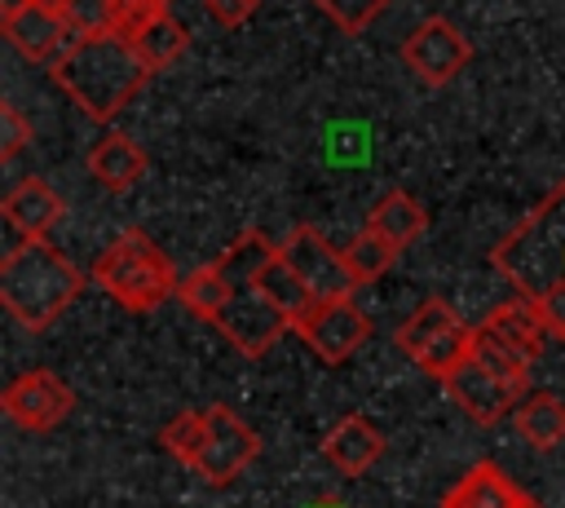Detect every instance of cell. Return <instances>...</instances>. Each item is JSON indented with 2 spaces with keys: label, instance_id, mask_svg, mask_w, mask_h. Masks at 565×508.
I'll return each instance as SVG.
<instances>
[{
  "label": "cell",
  "instance_id": "6da1fadb",
  "mask_svg": "<svg viewBox=\"0 0 565 508\" xmlns=\"http://www.w3.org/2000/svg\"><path fill=\"white\" fill-rule=\"evenodd\" d=\"M490 265L565 340V177L490 247Z\"/></svg>",
  "mask_w": 565,
  "mask_h": 508
},
{
  "label": "cell",
  "instance_id": "7a4b0ae2",
  "mask_svg": "<svg viewBox=\"0 0 565 508\" xmlns=\"http://www.w3.org/2000/svg\"><path fill=\"white\" fill-rule=\"evenodd\" d=\"M154 71L141 62L137 44L128 31H106V35H88L75 40L57 62H53V80L57 88L97 124L115 119L150 80Z\"/></svg>",
  "mask_w": 565,
  "mask_h": 508
},
{
  "label": "cell",
  "instance_id": "3957f363",
  "mask_svg": "<svg viewBox=\"0 0 565 508\" xmlns=\"http://www.w3.org/2000/svg\"><path fill=\"white\" fill-rule=\"evenodd\" d=\"M79 287L84 274L44 239H22L0 261V300L26 331L53 327Z\"/></svg>",
  "mask_w": 565,
  "mask_h": 508
},
{
  "label": "cell",
  "instance_id": "277c9868",
  "mask_svg": "<svg viewBox=\"0 0 565 508\" xmlns=\"http://www.w3.org/2000/svg\"><path fill=\"white\" fill-rule=\"evenodd\" d=\"M93 283L124 305L128 314H150L159 309L168 296H177L181 278L177 265L163 256V247L141 234V230H124L115 243H106L93 261Z\"/></svg>",
  "mask_w": 565,
  "mask_h": 508
},
{
  "label": "cell",
  "instance_id": "5b68a950",
  "mask_svg": "<svg viewBox=\"0 0 565 508\" xmlns=\"http://www.w3.org/2000/svg\"><path fill=\"white\" fill-rule=\"evenodd\" d=\"M472 336H477V327L459 322V314L441 296H428V300H419L402 318V327H397L393 340H397V349L415 367H424V375H437L446 384L455 375V367L472 353Z\"/></svg>",
  "mask_w": 565,
  "mask_h": 508
},
{
  "label": "cell",
  "instance_id": "8992f818",
  "mask_svg": "<svg viewBox=\"0 0 565 508\" xmlns=\"http://www.w3.org/2000/svg\"><path fill=\"white\" fill-rule=\"evenodd\" d=\"M291 331H300V340L327 367H340V362H349L371 340V318H366V309L353 296H344V300H318V305H309L291 322Z\"/></svg>",
  "mask_w": 565,
  "mask_h": 508
},
{
  "label": "cell",
  "instance_id": "52a82bcc",
  "mask_svg": "<svg viewBox=\"0 0 565 508\" xmlns=\"http://www.w3.org/2000/svg\"><path fill=\"white\" fill-rule=\"evenodd\" d=\"M203 415H207V437H203V451H199V459H194V473H199L207 486H230V481H238V477L256 464L260 437H256V428H247L225 402L203 406Z\"/></svg>",
  "mask_w": 565,
  "mask_h": 508
},
{
  "label": "cell",
  "instance_id": "ba28073f",
  "mask_svg": "<svg viewBox=\"0 0 565 508\" xmlns=\"http://www.w3.org/2000/svg\"><path fill=\"white\" fill-rule=\"evenodd\" d=\"M0 406H4V415H9L18 428H26V433H49V428H57V424L75 411V389H71L57 371L31 367V371H22V375H13V380L4 384Z\"/></svg>",
  "mask_w": 565,
  "mask_h": 508
},
{
  "label": "cell",
  "instance_id": "9c48e42d",
  "mask_svg": "<svg viewBox=\"0 0 565 508\" xmlns=\"http://www.w3.org/2000/svg\"><path fill=\"white\" fill-rule=\"evenodd\" d=\"M212 327H216L238 353L265 358V353L274 349V340L291 327V318H287L274 300H265V292L252 283V287H234V292H230V300H225V309L212 318Z\"/></svg>",
  "mask_w": 565,
  "mask_h": 508
},
{
  "label": "cell",
  "instance_id": "30bf717a",
  "mask_svg": "<svg viewBox=\"0 0 565 508\" xmlns=\"http://www.w3.org/2000/svg\"><path fill=\"white\" fill-rule=\"evenodd\" d=\"M278 252L305 278V287H309L313 300H344V296H353L358 283H353V274L344 265V252H335L313 225H296L278 243Z\"/></svg>",
  "mask_w": 565,
  "mask_h": 508
},
{
  "label": "cell",
  "instance_id": "8fae6325",
  "mask_svg": "<svg viewBox=\"0 0 565 508\" xmlns=\"http://www.w3.org/2000/svg\"><path fill=\"white\" fill-rule=\"evenodd\" d=\"M402 62L424 84H446V80H455L472 62V44H468V35H459L455 22H446L441 13H433V18H424L402 40Z\"/></svg>",
  "mask_w": 565,
  "mask_h": 508
},
{
  "label": "cell",
  "instance_id": "7c38bea8",
  "mask_svg": "<svg viewBox=\"0 0 565 508\" xmlns=\"http://www.w3.org/2000/svg\"><path fill=\"white\" fill-rule=\"evenodd\" d=\"M446 393H450V398L459 402V411H468L477 424H499V420L512 415V411L521 406V398H525V389H516V384L490 375L472 353L455 367V375L446 380Z\"/></svg>",
  "mask_w": 565,
  "mask_h": 508
},
{
  "label": "cell",
  "instance_id": "4fadbf2b",
  "mask_svg": "<svg viewBox=\"0 0 565 508\" xmlns=\"http://www.w3.org/2000/svg\"><path fill=\"white\" fill-rule=\"evenodd\" d=\"M4 40L26 57V62H57L75 40L66 31V18L57 9H44V4H22L18 13H9L4 22Z\"/></svg>",
  "mask_w": 565,
  "mask_h": 508
},
{
  "label": "cell",
  "instance_id": "5bb4252c",
  "mask_svg": "<svg viewBox=\"0 0 565 508\" xmlns=\"http://www.w3.org/2000/svg\"><path fill=\"white\" fill-rule=\"evenodd\" d=\"M441 508H534L530 490H521L494 459H477L441 499Z\"/></svg>",
  "mask_w": 565,
  "mask_h": 508
},
{
  "label": "cell",
  "instance_id": "9a60e30c",
  "mask_svg": "<svg viewBox=\"0 0 565 508\" xmlns=\"http://www.w3.org/2000/svg\"><path fill=\"white\" fill-rule=\"evenodd\" d=\"M486 336H494L503 349H512L521 362H539V353H543V345H547V322L539 318V309L530 305V300H503V305H494L481 322H477Z\"/></svg>",
  "mask_w": 565,
  "mask_h": 508
},
{
  "label": "cell",
  "instance_id": "2e32d148",
  "mask_svg": "<svg viewBox=\"0 0 565 508\" xmlns=\"http://www.w3.org/2000/svg\"><path fill=\"white\" fill-rule=\"evenodd\" d=\"M62 194L44 181V177H22L9 194H4V203H0V212H4V221L22 234V239H44L57 221H62Z\"/></svg>",
  "mask_w": 565,
  "mask_h": 508
},
{
  "label": "cell",
  "instance_id": "e0dca14e",
  "mask_svg": "<svg viewBox=\"0 0 565 508\" xmlns=\"http://www.w3.org/2000/svg\"><path fill=\"white\" fill-rule=\"evenodd\" d=\"M322 455H327V464H335L344 477H362V473L384 455V433H380L366 415H344V420L331 424V433L322 437Z\"/></svg>",
  "mask_w": 565,
  "mask_h": 508
},
{
  "label": "cell",
  "instance_id": "ac0fdd59",
  "mask_svg": "<svg viewBox=\"0 0 565 508\" xmlns=\"http://www.w3.org/2000/svg\"><path fill=\"white\" fill-rule=\"evenodd\" d=\"M146 150L132 141V137H124V133H106L93 150H88V172H93V181H102L106 190H128L132 181H141V172H146Z\"/></svg>",
  "mask_w": 565,
  "mask_h": 508
},
{
  "label": "cell",
  "instance_id": "d6986e66",
  "mask_svg": "<svg viewBox=\"0 0 565 508\" xmlns=\"http://www.w3.org/2000/svg\"><path fill=\"white\" fill-rule=\"evenodd\" d=\"M366 230H375L380 239H388L397 252L411 247L424 230H428V212L406 194V190H384L366 216Z\"/></svg>",
  "mask_w": 565,
  "mask_h": 508
},
{
  "label": "cell",
  "instance_id": "ffe728a7",
  "mask_svg": "<svg viewBox=\"0 0 565 508\" xmlns=\"http://www.w3.org/2000/svg\"><path fill=\"white\" fill-rule=\"evenodd\" d=\"M512 424L534 451H552L565 442V402L556 393H525L512 411Z\"/></svg>",
  "mask_w": 565,
  "mask_h": 508
},
{
  "label": "cell",
  "instance_id": "44dd1931",
  "mask_svg": "<svg viewBox=\"0 0 565 508\" xmlns=\"http://www.w3.org/2000/svg\"><path fill=\"white\" fill-rule=\"evenodd\" d=\"M132 44H137V53H141V62H146L150 71H163V66H172L177 57H185L190 31L163 9V13H150V18L132 31Z\"/></svg>",
  "mask_w": 565,
  "mask_h": 508
},
{
  "label": "cell",
  "instance_id": "7402d4cb",
  "mask_svg": "<svg viewBox=\"0 0 565 508\" xmlns=\"http://www.w3.org/2000/svg\"><path fill=\"white\" fill-rule=\"evenodd\" d=\"M230 283H225V274L216 269V261H207V265H199V269H190L185 278H181V287H177V300L194 314V318H203V322H212L221 309H225V300H230Z\"/></svg>",
  "mask_w": 565,
  "mask_h": 508
},
{
  "label": "cell",
  "instance_id": "603a6c76",
  "mask_svg": "<svg viewBox=\"0 0 565 508\" xmlns=\"http://www.w3.org/2000/svg\"><path fill=\"white\" fill-rule=\"evenodd\" d=\"M256 287H260V292H265V300H274V305H278V309L291 318V322H296V318H300L309 305H318V300L309 296L305 278H300V274H296V269L282 261V252H274V256H269V265L260 269Z\"/></svg>",
  "mask_w": 565,
  "mask_h": 508
},
{
  "label": "cell",
  "instance_id": "cb8c5ba5",
  "mask_svg": "<svg viewBox=\"0 0 565 508\" xmlns=\"http://www.w3.org/2000/svg\"><path fill=\"white\" fill-rule=\"evenodd\" d=\"M344 265H349L353 283L362 287V283L384 278V274L397 265V247H393L388 239H380L375 230H362V234H353V243L344 247Z\"/></svg>",
  "mask_w": 565,
  "mask_h": 508
},
{
  "label": "cell",
  "instance_id": "d4e9b609",
  "mask_svg": "<svg viewBox=\"0 0 565 508\" xmlns=\"http://www.w3.org/2000/svg\"><path fill=\"white\" fill-rule=\"evenodd\" d=\"M71 40H88V35H106L119 31L128 18V0H71L62 9Z\"/></svg>",
  "mask_w": 565,
  "mask_h": 508
},
{
  "label": "cell",
  "instance_id": "484cf974",
  "mask_svg": "<svg viewBox=\"0 0 565 508\" xmlns=\"http://www.w3.org/2000/svg\"><path fill=\"white\" fill-rule=\"evenodd\" d=\"M203 437H207V415H203V406H199V411H181V415H172V420L159 428V446H163L172 459L190 464V468H194V459H199V451H203Z\"/></svg>",
  "mask_w": 565,
  "mask_h": 508
},
{
  "label": "cell",
  "instance_id": "4316f807",
  "mask_svg": "<svg viewBox=\"0 0 565 508\" xmlns=\"http://www.w3.org/2000/svg\"><path fill=\"white\" fill-rule=\"evenodd\" d=\"M472 358L490 371V375H499V380H508V384H516V389H525L530 393V362H521L512 349H503L494 336H486L481 327H477V336H472Z\"/></svg>",
  "mask_w": 565,
  "mask_h": 508
},
{
  "label": "cell",
  "instance_id": "83f0119b",
  "mask_svg": "<svg viewBox=\"0 0 565 508\" xmlns=\"http://www.w3.org/2000/svg\"><path fill=\"white\" fill-rule=\"evenodd\" d=\"M344 35H358V31H366L375 18H380V9L388 4V0H313Z\"/></svg>",
  "mask_w": 565,
  "mask_h": 508
},
{
  "label": "cell",
  "instance_id": "f1b7e54d",
  "mask_svg": "<svg viewBox=\"0 0 565 508\" xmlns=\"http://www.w3.org/2000/svg\"><path fill=\"white\" fill-rule=\"evenodd\" d=\"M31 119L13 106V102H0V159H13L26 141H31Z\"/></svg>",
  "mask_w": 565,
  "mask_h": 508
},
{
  "label": "cell",
  "instance_id": "f546056e",
  "mask_svg": "<svg viewBox=\"0 0 565 508\" xmlns=\"http://www.w3.org/2000/svg\"><path fill=\"white\" fill-rule=\"evenodd\" d=\"M203 9L212 13V22H221L225 31H234V27H243L252 18L256 0H203Z\"/></svg>",
  "mask_w": 565,
  "mask_h": 508
},
{
  "label": "cell",
  "instance_id": "4dcf8cb0",
  "mask_svg": "<svg viewBox=\"0 0 565 508\" xmlns=\"http://www.w3.org/2000/svg\"><path fill=\"white\" fill-rule=\"evenodd\" d=\"M305 508H349V504H344L340 495H318V499H309Z\"/></svg>",
  "mask_w": 565,
  "mask_h": 508
},
{
  "label": "cell",
  "instance_id": "1f68e13d",
  "mask_svg": "<svg viewBox=\"0 0 565 508\" xmlns=\"http://www.w3.org/2000/svg\"><path fill=\"white\" fill-rule=\"evenodd\" d=\"M22 4H31V0H0V13H4V18H9V13H18V9H22Z\"/></svg>",
  "mask_w": 565,
  "mask_h": 508
},
{
  "label": "cell",
  "instance_id": "d6a6232c",
  "mask_svg": "<svg viewBox=\"0 0 565 508\" xmlns=\"http://www.w3.org/2000/svg\"><path fill=\"white\" fill-rule=\"evenodd\" d=\"M35 4H44V9H57V13H62V9L71 4V0H35Z\"/></svg>",
  "mask_w": 565,
  "mask_h": 508
},
{
  "label": "cell",
  "instance_id": "836d02e7",
  "mask_svg": "<svg viewBox=\"0 0 565 508\" xmlns=\"http://www.w3.org/2000/svg\"><path fill=\"white\" fill-rule=\"evenodd\" d=\"M534 508H543V504H534Z\"/></svg>",
  "mask_w": 565,
  "mask_h": 508
}]
</instances>
